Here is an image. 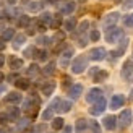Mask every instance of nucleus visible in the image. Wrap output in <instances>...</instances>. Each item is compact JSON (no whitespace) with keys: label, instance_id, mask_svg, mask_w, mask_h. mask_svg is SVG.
I'll return each mask as SVG.
<instances>
[{"label":"nucleus","instance_id":"f257e3e1","mask_svg":"<svg viewBox=\"0 0 133 133\" xmlns=\"http://www.w3.org/2000/svg\"><path fill=\"white\" fill-rule=\"evenodd\" d=\"M86 66H88V57L78 55L71 63V71L75 73V75H79V73H83L86 70Z\"/></svg>","mask_w":133,"mask_h":133},{"label":"nucleus","instance_id":"f03ea898","mask_svg":"<svg viewBox=\"0 0 133 133\" xmlns=\"http://www.w3.org/2000/svg\"><path fill=\"white\" fill-rule=\"evenodd\" d=\"M122 36H123V31L120 28H117V26H112L105 32V41L112 44V42H117V39H120Z\"/></svg>","mask_w":133,"mask_h":133},{"label":"nucleus","instance_id":"7ed1b4c3","mask_svg":"<svg viewBox=\"0 0 133 133\" xmlns=\"http://www.w3.org/2000/svg\"><path fill=\"white\" fill-rule=\"evenodd\" d=\"M105 107H107V101H105L104 97H101L99 101H96L92 104V107H89V114L91 115H101L105 110Z\"/></svg>","mask_w":133,"mask_h":133},{"label":"nucleus","instance_id":"20e7f679","mask_svg":"<svg viewBox=\"0 0 133 133\" xmlns=\"http://www.w3.org/2000/svg\"><path fill=\"white\" fill-rule=\"evenodd\" d=\"M128 37L127 36H122L120 37V42H118V47H117V50H114V52H110V55H114V60L115 58H118V57H122L123 54H125V50H127V47H128Z\"/></svg>","mask_w":133,"mask_h":133},{"label":"nucleus","instance_id":"39448f33","mask_svg":"<svg viewBox=\"0 0 133 133\" xmlns=\"http://www.w3.org/2000/svg\"><path fill=\"white\" fill-rule=\"evenodd\" d=\"M105 55H107V52H105L104 47H94L91 52H89V58L94 62H101L105 58Z\"/></svg>","mask_w":133,"mask_h":133},{"label":"nucleus","instance_id":"423d86ee","mask_svg":"<svg viewBox=\"0 0 133 133\" xmlns=\"http://www.w3.org/2000/svg\"><path fill=\"white\" fill-rule=\"evenodd\" d=\"M118 122H120V127H122V128L130 127V123H131V110H130V109L122 110L120 117H118Z\"/></svg>","mask_w":133,"mask_h":133},{"label":"nucleus","instance_id":"0eeeda50","mask_svg":"<svg viewBox=\"0 0 133 133\" xmlns=\"http://www.w3.org/2000/svg\"><path fill=\"white\" fill-rule=\"evenodd\" d=\"M102 97V91L99 89V88H92L88 91V94H86V101L91 102V104H94L96 101H99V99Z\"/></svg>","mask_w":133,"mask_h":133},{"label":"nucleus","instance_id":"6e6552de","mask_svg":"<svg viewBox=\"0 0 133 133\" xmlns=\"http://www.w3.org/2000/svg\"><path fill=\"white\" fill-rule=\"evenodd\" d=\"M75 6L76 5L73 2H63V3L58 5V11L63 13V15H71V13L75 11Z\"/></svg>","mask_w":133,"mask_h":133},{"label":"nucleus","instance_id":"1a4fd4ad","mask_svg":"<svg viewBox=\"0 0 133 133\" xmlns=\"http://www.w3.org/2000/svg\"><path fill=\"white\" fill-rule=\"evenodd\" d=\"M123 102H125V97H123L122 94H115V96H112V99H110V109H112V110L120 109L122 105H123Z\"/></svg>","mask_w":133,"mask_h":133},{"label":"nucleus","instance_id":"9d476101","mask_svg":"<svg viewBox=\"0 0 133 133\" xmlns=\"http://www.w3.org/2000/svg\"><path fill=\"white\" fill-rule=\"evenodd\" d=\"M68 94H70V97L73 99V101L78 99L83 94V84H71V88L68 89Z\"/></svg>","mask_w":133,"mask_h":133},{"label":"nucleus","instance_id":"9b49d317","mask_svg":"<svg viewBox=\"0 0 133 133\" xmlns=\"http://www.w3.org/2000/svg\"><path fill=\"white\" fill-rule=\"evenodd\" d=\"M102 125L107 130H115V127H117V117H114V115H105L104 120H102Z\"/></svg>","mask_w":133,"mask_h":133},{"label":"nucleus","instance_id":"f8f14e48","mask_svg":"<svg viewBox=\"0 0 133 133\" xmlns=\"http://www.w3.org/2000/svg\"><path fill=\"white\" fill-rule=\"evenodd\" d=\"M117 21H118V13H117V11L109 13V15L104 18V26H105V28H112V26H114Z\"/></svg>","mask_w":133,"mask_h":133},{"label":"nucleus","instance_id":"ddd939ff","mask_svg":"<svg viewBox=\"0 0 133 133\" xmlns=\"http://www.w3.org/2000/svg\"><path fill=\"white\" fill-rule=\"evenodd\" d=\"M131 71H133V62L127 60V62L123 63V66H122V78L123 79H128L130 75H131Z\"/></svg>","mask_w":133,"mask_h":133},{"label":"nucleus","instance_id":"4468645a","mask_svg":"<svg viewBox=\"0 0 133 133\" xmlns=\"http://www.w3.org/2000/svg\"><path fill=\"white\" fill-rule=\"evenodd\" d=\"M19 101H21V94H19V92H8V94L5 96L6 104H18Z\"/></svg>","mask_w":133,"mask_h":133},{"label":"nucleus","instance_id":"2eb2a0df","mask_svg":"<svg viewBox=\"0 0 133 133\" xmlns=\"http://www.w3.org/2000/svg\"><path fill=\"white\" fill-rule=\"evenodd\" d=\"M92 78H94L96 83H101V81H105V79L109 78V73L105 71V70H97L94 75H92Z\"/></svg>","mask_w":133,"mask_h":133},{"label":"nucleus","instance_id":"dca6fc26","mask_svg":"<svg viewBox=\"0 0 133 133\" xmlns=\"http://www.w3.org/2000/svg\"><path fill=\"white\" fill-rule=\"evenodd\" d=\"M8 62H10V68L11 70H19L23 66V60H21V58H18V57H15V55H11Z\"/></svg>","mask_w":133,"mask_h":133},{"label":"nucleus","instance_id":"f3484780","mask_svg":"<svg viewBox=\"0 0 133 133\" xmlns=\"http://www.w3.org/2000/svg\"><path fill=\"white\" fill-rule=\"evenodd\" d=\"M86 128H88V120H86V118H78L76 123H75V130H76V133H83Z\"/></svg>","mask_w":133,"mask_h":133},{"label":"nucleus","instance_id":"a211bd4d","mask_svg":"<svg viewBox=\"0 0 133 133\" xmlns=\"http://www.w3.org/2000/svg\"><path fill=\"white\" fill-rule=\"evenodd\" d=\"M63 28H65V31H73V29H76V19H75V16H70L66 21L63 23Z\"/></svg>","mask_w":133,"mask_h":133},{"label":"nucleus","instance_id":"6ab92c4d","mask_svg":"<svg viewBox=\"0 0 133 133\" xmlns=\"http://www.w3.org/2000/svg\"><path fill=\"white\" fill-rule=\"evenodd\" d=\"M29 84H31V81H29V79H26V78H18L16 83H15V86H16L18 89H28Z\"/></svg>","mask_w":133,"mask_h":133},{"label":"nucleus","instance_id":"aec40b11","mask_svg":"<svg viewBox=\"0 0 133 133\" xmlns=\"http://www.w3.org/2000/svg\"><path fill=\"white\" fill-rule=\"evenodd\" d=\"M24 41H26V36H24V34L15 36V37H13V47H15V49H19V47L24 44Z\"/></svg>","mask_w":133,"mask_h":133},{"label":"nucleus","instance_id":"412c9836","mask_svg":"<svg viewBox=\"0 0 133 133\" xmlns=\"http://www.w3.org/2000/svg\"><path fill=\"white\" fill-rule=\"evenodd\" d=\"M6 115L10 117V120H18V117H19V109H18V107H8V109H6Z\"/></svg>","mask_w":133,"mask_h":133},{"label":"nucleus","instance_id":"4be33fe9","mask_svg":"<svg viewBox=\"0 0 133 133\" xmlns=\"http://www.w3.org/2000/svg\"><path fill=\"white\" fill-rule=\"evenodd\" d=\"M54 71H55V62H49L47 65L42 68V73L45 76H50V75H54Z\"/></svg>","mask_w":133,"mask_h":133},{"label":"nucleus","instance_id":"5701e85b","mask_svg":"<svg viewBox=\"0 0 133 133\" xmlns=\"http://www.w3.org/2000/svg\"><path fill=\"white\" fill-rule=\"evenodd\" d=\"M54 89H55V83H47V84L42 86V94L44 96H50L52 92H54Z\"/></svg>","mask_w":133,"mask_h":133},{"label":"nucleus","instance_id":"b1692460","mask_svg":"<svg viewBox=\"0 0 133 133\" xmlns=\"http://www.w3.org/2000/svg\"><path fill=\"white\" fill-rule=\"evenodd\" d=\"M13 37H15V29H11V28L3 29V32H2V39H3V41H10V39H13Z\"/></svg>","mask_w":133,"mask_h":133},{"label":"nucleus","instance_id":"393cba45","mask_svg":"<svg viewBox=\"0 0 133 133\" xmlns=\"http://www.w3.org/2000/svg\"><path fill=\"white\" fill-rule=\"evenodd\" d=\"M29 23H31V19H29V16H26V15H21L18 18V26H19V28H28Z\"/></svg>","mask_w":133,"mask_h":133},{"label":"nucleus","instance_id":"a878e982","mask_svg":"<svg viewBox=\"0 0 133 133\" xmlns=\"http://www.w3.org/2000/svg\"><path fill=\"white\" fill-rule=\"evenodd\" d=\"M63 127H65V122H63L62 117H57V118H54V120H52V128H54V130H60V128H63Z\"/></svg>","mask_w":133,"mask_h":133},{"label":"nucleus","instance_id":"bb28decb","mask_svg":"<svg viewBox=\"0 0 133 133\" xmlns=\"http://www.w3.org/2000/svg\"><path fill=\"white\" fill-rule=\"evenodd\" d=\"M52 18H54V16H52V15H50L49 11H44L42 15L39 16V21H41V23H44L45 26H47V24H50V21H52Z\"/></svg>","mask_w":133,"mask_h":133},{"label":"nucleus","instance_id":"cd10ccee","mask_svg":"<svg viewBox=\"0 0 133 133\" xmlns=\"http://www.w3.org/2000/svg\"><path fill=\"white\" fill-rule=\"evenodd\" d=\"M75 54V50H73V47H66L65 50H63V54H62V57H63V60H62V65H66V60Z\"/></svg>","mask_w":133,"mask_h":133},{"label":"nucleus","instance_id":"c85d7f7f","mask_svg":"<svg viewBox=\"0 0 133 133\" xmlns=\"http://www.w3.org/2000/svg\"><path fill=\"white\" fill-rule=\"evenodd\" d=\"M34 57L37 58V60L44 62V60H47V52H45L44 49H36V54H34Z\"/></svg>","mask_w":133,"mask_h":133},{"label":"nucleus","instance_id":"c756f323","mask_svg":"<svg viewBox=\"0 0 133 133\" xmlns=\"http://www.w3.org/2000/svg\"><path fill=\"white\" fill-rule=\"evenodd\" d=\"M62 24V16L60 15H57V16H54V18H52V21H50V28L52 29H58V26H60Z\"/></svg>","mask_w":133,"mask_h":133},{"label":"nucleus","instance_id":"7c9ffc66","mask_svg":"<svg viewBox=\"0 0 133 133\" xmlns=\"http://www.w3.org/2000/svg\"><path fill=\"white\" fill-rule=\"evenodd\" d=\"M70 109H71V102L70 101H62L60 102V107H58V112L65 114V112H70Z\"/></svg>","mask_w":133,"mask_h":133},{"label":"nucleus","instance_id":"2f4dec72","mask_svg":"<svg viewBox=\"0 0 133 133\" xmlns=\"http://www.w3.org/2000/svg\"><path fill=\"white\" fill-rule=\"evenodd\" d=\"M54 109L52 107H49V109H45L44 112H42V120H54Z\"/></svg>","mask_w":133,"mask_h":133},{"label":"nucleus","instance_id":"473e14b6","mask_svg":"<svg viewBox=\"0 0 133 133\" xmlns=\"http://www.w3.org/2000/svg\"><path fill=\"white\" fill-rule=\"evenodd\" d=\"M28 125H29V118H23V120H19V122H18L16 130H18V131H23L26 127H28Z\"/></svg>","mask_w":133,"mask_h":133},{"label":"nucleus","instance_id":"72a5a7b5","mask_svg":"<svg viewBox=\"0 0 133 133\" xmlns=\"http://www.w3.org/2000/svg\"><path fill=\"white\" fill-rule=\"evenodd\" d=\"M26 73H28L29 76H34V75H37V73H39V66L36 63H32V65H29V68L26 70Z\"/></svg>","mask_w":133,"mask_h":133},{"label":"nucleus","instance_id":"f704fd0d","mask_svg":"<svg viewBox=\"0 0 133 133\" xmlns=\"http://www.w3.org/2000/svg\"><path fill=\"white\" fill-rule=\"evenodd\" d=\"M123 24L127 28H133V13H130V15H127L123 18Z\"/></svg>","mask_w":133,"mask_h":133},{"label":"nucleus","instance_id":"c9c22d12","mask_svg":"<svg viewBox=\"0 0 133 133\" xmlns=\"http://www.w3.org/2000/svg\"><path fill=\"white\" fill-rule=\"evenodd\" d=\"M50 41H52V39L47 37V36H39L37 37V44H41V45H49Z\"/></svg>","mask_w":133,"mask_h":133},{"label":"nucleus","instance_id":"e433bc0d","mask_svg":"<svg viewBox=\"0 0 133 133\" xmlns=\"http://www.w3.org/2000/svg\"><path fill=\"white\" fill-rule=\"evenodd\" d=\"M99 37H101V32H99L97 29H92V31H91V34H89V39H91L92 42H97V41H99Z\"/></svg>","mask_w":133,"mask_h":133},{"label":"nucleus","instance_id":"4c0bfd02","mask_svg":"<svg viewBox=\"0 0 133 133\" xmlns=\"http://www.w3.org/2000/svg\"><path fill=\"white\" fill-rule=\"evenodd\" d=\"M89 127H91L92 133H101V127H99V123H97L96 120H91V122H89Z\"/></svg>","mask_w":133,"mask_h":133},{"label":"nucleus","instance_id":"58836bf2","mask_svg":"<svg viewBox=\"0 0 133 133\" xmlns=\"http://www.w3.org/2000/svg\"><path fill=\"white\" fill-rule=\"evenodd\" d=\"M88 28H89V21H86V19H84V21L79 24V28H78V34H83V32H86V29H88Z\"/></svg>","mask_w":133,"mask_h":133},{"label":"nucleus","instance_id":"ea45409f","mask_svg":"<svg viewBox=\"0 0 133 133\" xmlns=\"http://www.w3.org/2000/svg\"><path fill=\"white\" fill-rule=\"evenodd\" d=\"M65 39V32H62V31H57L55 32V36H54V39L52 41H55V42H62Z\"/></svg>","mask_w":133,"mask_h":133},{"label":"nucleus","instance_id":"a19ab883","mask_svg":"<svg viewBox=\"0 0 133 133\" xmlns=\"http://www.w3.org/2000/svg\"><path fill=\"white\" fill-rule=\"evenodd\" d=\"M34 54H36V47H28L24 50V57H28V58H31V57H34Z\"/></svg>","mask_w":133,"mask_h":133},{"label":"nucleus","instance_id":"79ce46f5","mask_svg":"<svg viewBox=\"0 0 133 133\" xmlns=\"http://www.w3.org/2000/svg\"><path fill=\"white\" fill-rule=\"evenodd\" d=\"M60 102H62V99H54V101H52V104L49 105V107H52L54 110H58V107H60Z\"/></svg>","mask_w":133,"mask_h":133},{"label":"nucleus","instance_id":"37998d69","mask_svg":"<svg viewBox=\"0 0 133 133\" xmlns=\"http://www.w3.org/2000/svg\"><path fill=\"white\" fill-rule=\"evenodd\" d=\"M10 122V117L6 115V114H0V125H5V123H8Z\"/></svg>","mask_w":133,"mask_h":133},{"label":"nucleus","instance_id":"c03bdc74","mask_svg":"<svg viewBox=\"0 0 133 133\" xmlns=\"http://www.w3.org/2000/svg\"><path fill=\"white\" fill-rule=\"evenodd\" d=\"M16 79H18V75H16V73H11V75H8V81H10V83H16Z\"/></svg>","mask_w":133,"mask_h":133},{"label":"nucleus","instance_id":"a18cd8bd","mask_svg":"<svg viewBox=\"0 0 133 133\" xmlns=\"http://www.w3.org/2000/svg\"><path fill=\"white\" fill-rule=\"evenodd\" d=\"M28 8H29L31 11H37V10H39V3H36V2H34V3L28 5Z\"/></svg>","mask_w":133,"mask_h":133},{"label":"nucleus","instance_id":"49530a36","mask_svg":"<svg viewBox=\"0 0 133 133\" xmlns=\"http://www.w3.org/2000/svg\"><path fill=\"white\" fill-rule=\"evenodd\" d=\"M44 125H37V127H34V130H32V131H34V133H42L44 131Z\"/></svg>","mask_w":133,"mask_h":133},{"label":"nucleus","instance_id":"de8ad7c7","mask_svg":"<svg viewBox=\"0 0 133 133\" xmlns=\"http://www.w3.org/2000/svg\"><path fill=\"white\" fill-rule=\"evenodd\" d=\"M70 81H71V79H70L68 76H63V88H68V84H70Z\"/></svg>","mask_w":133,"mask_h":133},{"label":"nucleus","instance_id":"09e8293b","mask_svg":"<svg viewBox=\"0 0 133 133\" xmlns=\"http://www.w3.org/2000/svg\"><path fill=\"white\" fill-rule=\"evenodd\" d=\"M3 65H5V55L0 54V66H3Z\"/></svg>","mask_w":133,"mask_h":133},{"label":"nucleus","instance_id":"8fccbe9b","mask_svg":"<svg viewBox=\"0 0 133 133\" xmlns=\"http://www.w3.org/2000/svg\"><path fill=\"white\" fill-rule=\"evenodd\" d=\"M71 127H70V125H68V127H63V133H71Z\"/></svg>","mask_w":133,"mask_h":133},{"label":"nucleus","instance_id":"3c124183","mask_svg":"<svg viewBox=\"0 0 133 133\" xmlns=\"http://www.w3.org/2000/svg\"><path fill=\"white\" fill-rule=\"evenodd\" d=\"M63 47H65V44H60V45H57V47H55V54H57V52H60Z\"/></svg>","mask_w":133,"mask_h":133},{"label":"nucleus","instance_id":"603ef678","mask_svg":"<svg viewBox=\"0 0 133 133\" xmlns=\"http://www.w3.org/2000/svg\"><path fill=\"white\" fill-rule=\"evenodd\" d=\"M3 49H5V41L0 37V50H3Z\"/></svg>","mask_w":133,"mask_h":133},{"label":"nucleus","instance_id":"864d4df0","mask_svg":"<svg viewBox=\"0 0 133 133\" xmlns=\"http://www.w3.org/2000/svg\"><path fill=\"white\" fill-rule=\"evenodd\" d=\"M34 32H36V29H34V28H29V29H28V34H31V36L34 34Z\"/></svg>","mask_w":133,"mask_h":133},{"label":"nucleus","instance_id":"5fc2aeb1","mask_svg":"<svg viewBox=\"0 0 133 133\" xmlns=\"http://www.w3.org/2000/svg\"><path fill=\"white\" fill-rule=\"evenodd\" d=\"M131 5H133V0H127V3H125V6L128 8V6H131Z\"/></svg>","mask_w":133,"mask_h":133},{"label":"nucleus","instance_id":"6e6d98bb","mask_svg":"<svg viewBox=\"0 0 133 133\" xmlns=\"http://www.w3.org/2000/svg\"><path fill=\"white\" fill-rule=\"evenodd\" d=\"M45 2H47V3H57L58 0H45Z\"/></svg>","mask_w":133,"mask_h":133},{"label":"nucleus","instance_id":"4d7b16f0","mask_svg":"<svg viewBox=\"0 0 133 133\" xmlns=\"http://www.w3.org/2000/svg\"><path fill=\"white\" fill-rule=\"evenodd\" d=\"M3 79H5V75H3V73H0V83H2Z\"/></svg>","mask_w":133,"mask_h":133},{"label":"nucleus","instance_id":"13d9d810","mask_svg":"<svg viewBox=\"0 0 133 133\" xmlns=\"http://www.w3.org/2000/svg\"><path fill=\"white\" fill-rule=\"evenodd\" d=\"M6 2H8L10 5H13V3H16V0H6Z\"/></svg>","mask_w":133,"mask_h":133},{"label":"nucleus","instance_id":"bf43d9fd","mask_svg":"<svg viewBox=\"0 0 133 133\" xmlns=\"http://www.w3.org/2000/svg\"><path fill=\"white\" fill-rule=\"evenodd\" d=\"M3 91H5V86H3V84H0V92H3Z\"/></svg>","mask_w":133,"mask_h":133},{"label":"nucleus","instance_id":"052dcab7","mask_svg":"<svg viewBox=\"0 0 133 133\" xmlns=\"http://www.w3.org/2000/svg\"><path fill=\"white\" fill-rule=\"evenodd\" d=\"M0 133H6V130H3V128H0Z\"/></svg>","mask_w":133,"mask_h":133},{"label":"nucleus","instance_id":"680f3d73","mask_svg":"<svg viewBox=\"0 0 133 133\" xmlns=\"http://www.w3.org/2000/svg\"><path fill=\"white\" fill-rule=\"evenodd\" d=\"M78 2H86V0H78Z\"/></svg>","mask_w":133,"mask_h":133},{"label":"nucleus","instance_id":"e2e57ef3","mask_svg":"<svg viewBox=\"0 0 133 133\" xmlns=\"http://www.w3.org/2000/svg\"><path fill=\"white\" fill-rule=\"evenodd\" d=\"M131 97H133V92H131Z\"/></svg>","mask_w":133,"mask_h":133}]
</instances>
